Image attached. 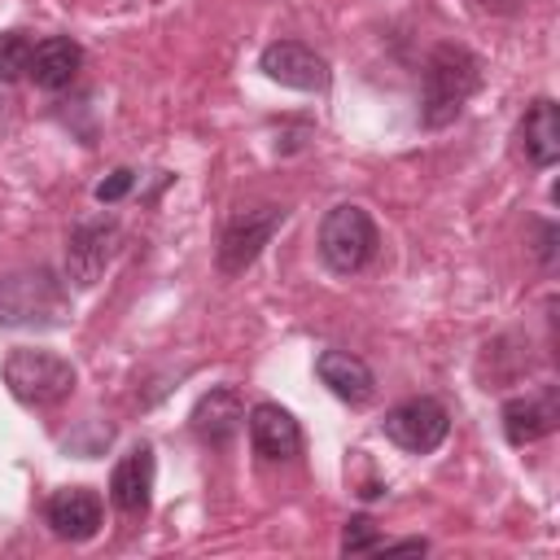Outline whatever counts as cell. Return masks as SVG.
<instances>
[{"mask_svg":"<svg viewBox=\"0 0 560 560\" xmlns=\"http://www.w3.org/2000/svg\"><path fill=\"white\" fill-rule=\"evenodd\" d=\"M131 184H136V171L118 166L109 179H101V184H96V201H101V206H114L118 197H127V192H131Z\"/></svg>","mask_w":560,"mask_h":560,"instance_id":"19","label":"cell"},{"mask_svg":"<svg viewBox=\"0 0 560 560\" xmlns=\"http://www.w3.org/2000/svg\"><path fill=\"white\" fill-rule=\"evenodd\" d=\"M477 88H481V61L464 44H438L420 79V122L424 127L455 122Z\"/></svg>","mask_w":560,"mask_h":560,"instance_id":"1","label":"cell"},{"mask_svg":"<svg viewBox=\"0 0 560 560\" xmlns=\"http://www.w3.org/2000/svg\"><path fill=\"white\" fill-rule=\"evenodd\" d=\"M258 70L271 79V83H284V88H298V92H324L328 88V61L302 44V39H276L262 48L258 57Z\"/></svg>","mask_w":560,"mask_h":560,"instance_id":"8","label":"cell"},{"mask_svg":"<svg viewBox=\"0 0 560 560\" xmlns=\"http://www.w3.org/2000/svg\"><path fill=\"white\" fill-rule=\"evenodd\" d=\"M315 376H319L341 402H350V407H363V402L376 394L372 368H368L359 354H350V350H324V354L315 359Z\"/></svg>","mask_w":560,"mask_h":560,"instance_id":"14","label":"cell"},{"mask_svg":"<svg viewBox=\"0 0 560 560\" xmlns=\"http://www.w3.org/2000/svg\"><path fill=\"white\" fill-rule=\"evenodd\" d=\"M249 442H254L258 459L284 464L302 451V429L280 402H258V407H249Z\"/></svg>","mask_w":560,"mask_h":560,"instance_id":"10","label":"cell"},{"mask_svg":"<svg viewBox=\"0 0 560 560\" xmlns=\"http://www.w3.org/2000/svg\"><path fill=\"white\" fill-rule=\"evenodd\" d=\"M516 140H521V153L534 166H556V158H560V114H556L551 96H538L525 109V118L516 127Z\"/></svg>","mask_w":560,"mask_h":560,"instance_id":"16","label":"cell"},{"mask_svg":"<svg viewBox=\"0 0 560 560\" xmlns=\"http://www.w3.org/2000/svg\"><path fill=\"white\" fill-rule=\"evenodd\" d=\"M538 258H542V267L556 262V228H551V223L538 228Z\"/></svg>","mask_w":560,"mask_h":560,"instance_id":"20","label":"cell"},{"mask_svg":"<svg viewBox=\"0 0 560 560\" xmlns=\"http://www.w3.org/2000/svg\"><path fill=\"white\" fill-rule=\"evenodd\" d=\"M385 538L376 534V525L368 521V516H354L350 525H346V534H341V551L346 556H354V551H376Z\"/></svg>","mask_w":560,"mask_h":560,"instance_id":"18","label":"cell"},{"mask_svg":"<svg viewBox=\"0 0 560 560\" xmlns=\"http://www.w3.org/2000/svg\"><path fill=\"white\" fill-rule=\"evenodd\" d=\"M381 249V232L372 223V214L354 201H341L324 214L319 223V258L337 271V276H354L363 271Z\"/></svg>","mask_w":560,"mask_h":560,"instance_id":"3","label":"cell"},{"mask_svg":"<svg viewBox=\"0 0 560 560\" xmlns=\"http://www.w3.org/2000/svg\"><path fill=\"white\" fill-rule=\"evenodd\" d=\"M284 206H258V210H241L228 219L223 236H219V271L223 276H241L258 254L262 245L276 236V228L284 223Z\"/></svg>","mask_w":560,"mask_h":560,"instance_id":"6","label":"cell"},{"mask_svg":"<svg viewBox=\"0 0 560 560\" xmlns=\"http://www.w3.org/2000/svg\"><path fill=\"white\" fill-rule=\"evenodd\" d=\"M118 241H122V228L114 219H83V223H74V232L66 241V276L79 289H92L101 280V271L109 267Z\"/></svg>","mask_w":560,"mask_h":560,"instance_id":"7","label":"cell"},{"mask_svg":"<svg viewBox=\"0 0 560 560\" xmlns=\"http://www.w3.org/2000/svg\"><path fill=\"white\" fill-rule=\"evenodd\" d=\"M376 551H429L424 538H398V542H381Z\"/></svg>","mask_w":560,"mask_h":560,"instance_id":"21","label":"cell"},{"mask_svg":"<svg viewBox=\"0 0 560 560\" xmlns=\"http://www.w3.org/2000/svg\"><path fill=\"white\" fill-rule=\"evenodd\" d=\"M499 416H503V438L512 446H529V442L556 433V424H560V389L542 385V389H534L525 398H508Z\"/></svg>","mask_w":560,"mask_h":560,"instance_id":"9","label":"cell"},{"mask_svg":"<svg viewBox=\"0 0 560 560\" xmlns=\"http://www.w3.org/2000/svg\"><path fill=\"white\" fill-rule=\"evenodd\" d=\"M70 302L61 280L48 267L13 271L0 280V324L4 328H57L66 324Z\"/></svg>","mask_w":560,"mask_h":560,"instance_id":"2","label":"cell"},{"mask_svg":"<svg viewBox=\"0 0 560 560\" xmlns=\"http://www.w3.org/2000/svg\"><path fill=\"white\" fill-rule=\"evenodd\" d=\"M381 429H385V438H389L394 446H402V451H411V455H429V451H438V446L446 442V433H451V411H446L438 398L420 394V398L398 402V407L385 416Z\"/></svg>","mask_w":560,"mask_h":560,"instance_id":"5","label":"cell"},{"mask_svg":"<svg viewBox=\"0 0 560 560\" xmlns=\"http://www.w3.org/2000/svg\"><path fill=\"white\" fill-rule=\"evenodd\" d=\"M31 35L26 31H4L0 35V79L4 83H13V79H22L26 70H31Z\"/></svg>","mask_w":560,"mask_h":560,"instance_id":"17","label":"cell"},{"mask_svg":"<svg viewBox=\"0 0 560 560\" xmlns=\"http://www.w3.org/2000/svg\"><path fill=\"white\" fill-rule=\"evenodd\" d=\"M149 499H153V451L149 446H131L109 472V503L122 516H144Z\"/></svg>","mask_w":560,"mask_h":560,"instance_id":"11","label":"cell"},{"mask_svg":"<svg viewBox=\"0 0 560 560\" xmlns=\"http://www.w3.org/2000/svg\"><path fill=\"white\" fill-rule=\"evenodd\" d=\"M79 66H83V48H79L70 35H48V39H39V44L31 48V70H26V74L35 79V88L61 92V88L74 83Z\"/></svg>","mask_w":560,"mask_h":560,"instance_id":"15","label":"cell"},{"mask_svg":"<svg viewBox=\"0 0 560 560\" xmlns=\"http://www.w3.org/2000/svg\"><path fill=\"white\" fill-rule=\"evenodd\" d=\"M101 512H105V508H101L96 490H88V486L57 490V494L48 499V508H44L52 534H57V538H70V542H88V538H96V529H101Z\"/></svg>","mask_w":560,"mask_h":560,"instance_id":"12","label":"cell"},{"mask_svg":"<svg viewBox=\"0 0 560 560\" xmlns=\"http://www.w3.org/2000/svg\"><path fill=\"white\" fill-rule=\"evenodd\" d=\"M188 424H192V433H197L201 442L223 446V442H232L236 429L245 424V402H241V394H236L232 385H219V389H210V394L197 398Z\"/></svg>","mask_w":560,"mask_h":560,"instance_id":"13","label":"cell"},{"mask_svg":"<svg viewBox=\"0 0 560 560\" xmlns=\"http://www.w3.org/2000/svg\"><path fill=\"white\" fill-rule=\"evenodd\" d=\"M4 385L18 402L26 407H52L61 398H70L79 372L70 359H61L57 350H9L4 359Z\"/></svg>","mask_w":560,"mask_h":560,"instance_id":"4","label":"cell"}]
</instances>
